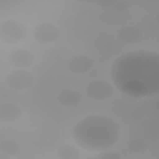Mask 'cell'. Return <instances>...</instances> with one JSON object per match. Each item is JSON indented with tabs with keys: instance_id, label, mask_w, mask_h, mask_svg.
I'll list each match as a JSON object with an SVG mask.
<instances>
[{
	"instance_id": "cell-15",
	"label": "cell",
	"mask_w": 159,
	"mask_h": 159,
	"mask_svg": "<svg viewBox=\"0 0 159 159\" xmlns=\"http://www.w3.org/2000/svg\"><path fill=\"white\" fill-rule=\"evenodd\" d=\"M88 159H122V155L116 152V150H109V152H103L93 158H88Z\"/></svg>"
},
{
	"instance_id": "cell-6",
	"label": "cell",
	"mask_w": 159,
	"mask_h": 159,
	"mask_svg": "<svg viewBox=\"0 0 159 159\" xmlns=\"http://www.w3.org/2000/svg\"><path fill=\"white\" fill-rule=\"evenodd\" d=\"M60 35H61L60 29L55 24H51V22H41V24H37L32 29L34 39L37 42L45 43V45L56 42Z\"/></svg>"
},
{
	"instance_id": "cell-1",
	"label": "cell",
	"mask_w": 159,
	"mask_h": 159,
	"mask_svg": "<svg viewBox=\"0 0 159 159\" xmlns=\"http://www.w3.org/2000/svg\"><path fill=\"white\" fill-rule=\"evenodd\" d=\"M111 83L132 98L159 96V52L133 50L117 56L109 67Z\"/></svg>"
},
{
	"instance_id": "cell-18",
	"label": "cell",
	"mask_w": 159,
	"mask_h": 159,
	"mask_svg": "<svg viewBox=\"0 0 159 159\" xmlns=\"http://www.w3.org/2000/svg\"><path fill=\"white\" fill-rule=\"evenodd\" d=\"M155 20H157V22L159 24V11H157V14H155Z\"/></svg>"
},
{
	"instance_id": "cell-11",
	"label": "cell",
	"mask_w": 159,
	"mask_h": 159,
	"mask_svg": "<svg viewBox=\"0 0 159 159\" xmlns=\"http://www.w3.org/2000/svg\"><path fill=\"white\" fill-rule=\"evenodd\" d=\"M21 116V108L11 102L2 103L0 106V118L5 122H14Z\"/></svg>"
},
{
	"instance_id": "cell-2",
	"label": "cell",
	"mask_w": 159,
	"mask_h": 159,
	"mask_svg": "<svg viewBox=\"0 0 159 159\" xmlns=\"http://www.w3.org/2000/svg\"><path fill=\"white\" fill-rule=\"evenodd\" d=\"M76 144L84 150L112 149L120 138V127L106 114H88L76 122L71 128Z\"/></svg>"
},
{
	"instance_id": "cell-4",
	"label": "cell",
	"mask_w": 159,
	"mask_h": 159,
	"mask_svg": "<svg viewBox=\"0 0 159 159\" xmlns=\"http://www.w3.org/2000/svg\"><path fill=\"white\" fill-rule=\"evenodd\" d=\"M5 82L11 89L24 91L34 84L35 76L29 70H12L6 75Z\"/></svg>"
},
{
	"instance_id": "cell-17",
	"label": "cell",
	"mask_w": 159,
	"mask_h": 159,
	"mask_svg": "<svg viewBox=\"0 0 159 159\" xmlns=\"http://www.w3.org/2000/svg\"><path fill=\"white\" fill-rule=\"evenodd\" d=\"M11 157H7V155H5V154H0V159H10Z\"/></svg>"
},
{
	"instance_id": "cell-7",
	"label": "cell",
	"mask_w": 159,
	"mask_h": 159,
	"mask_svg": "<svg viewBox=\"0 0 159 159\" xmlns=\"http://www.w3.org/2000/svg\"><path fill=\"white\" fill-rule=\"evenodd\" d=\"M7 62L15 70H26L35 62V56L26 48H15L7 55Z\"/></svg>"
},
{
	"instance_id": "cell-14",
	"label": "cell",
	"mask_w": 159,
	"mask_h": 159,
	"mask_svg": "<svg viewBox=\"0 0 159 159\" xmlns=\"http://www.w3.org/2000/svg\"><path fill=\"white\" fill-rule=\"evenodd\" d=\"M149 148V144L144 139H132L128 143V150L134 155H140L145 153Z\"/></svg>"
},
{
	"instance_id": "cell-10",
	"label": "cell",
	"mask_w": 159,
	"mask_h": 159,
	"mask_svg": "<svg viewBox=\"0 0 159 159\" xmlns=\"http://www.w3.org/2000/svg\"><path fill=\"white\" fill-rule=\"evenodd\" d=\"M57 101L63 107H67V108L76 107L81 102V94L76 89H70V88L62 89L57 94Z\"/></svg>"
},
{
	"instance_id": "cell-13",
	"label": "cell",
	"mask_w": 159,
	"mask_h": 159,
	"mask_svg": "<svg viewBox=\"0 0 159 159\" xmlns=\"http://www.w3.org/2000/svg\"><path fill=\"white\" fill-rule=\"evenodd\" d=\"M19 144L12 139H2L0 142V153L7 157H14L19 153Z\"/></svg>"
},
{
	"instance_id": "cell-3",
	"label": "cell",
	"mask_w": 159,
	"mask_h": 159,
	"mask_svg": "<svg viewBox=\"0 0 159 159\" xmlns=\"http://www.w3.org/2000/svg\"><path fill=\"white\" fill-rule=\"evenodd\" d=\"M29 35L27 26L16 19H6L0 22V41L6 45H16Z\"/></svg>"
},
{
	"instance_id": "cell-9",
	"label": "cell",
	"mask_w": 159,
	"mask_h": 159,
	"mask_svg": "<svg viewBox=\"0 0 159 159\" xmlns=\"http://www.w3.org/2000/svg\"><path fill=\"white\" fill-rule=\"evenodd\" d=\"M117 37L119 40V42L124 43V45H135L138 42L142 41L143 39V31L134 25H125L122 26L118 32H117Z\"/></svg>"
},
{
	"instance_id": "cell-8",
	"label": "cell",
	"mask_w": 159,
	"mask_h": 159,
	"mask_svg": "<svg viewBox=\"0 0 159 159\" xmlns=\"http://www.w3.org/2000/svg\"><path fill=\"white\" fill-rule=\"evenodd\" d=\"M66 67L70 72L76 75H83L92 70L93 67V60L88 55L84 53H76L68 57L66 62Z\"/></svg>"
},
{
	"instance_id": "cell-5",
	"label": "cell",
	"mask_w": 159,
	"mask_h": 159,
	"mask_svg": "<svg viewBox=\"0 0 159 159\" xmlns=\"http://www.w3.org/2000/svg\"><path fill=\"white\" fill-rule=\"evenodd\" d=\"M114 86L106 80H93L86 86L87 96L93 101H106L112 97Z\"/></svg>"
},
{
	"instance_id": "cell-12",
	"label": "cell",
	"mask_w": 159,
	"mask_h": 159,
	"mask_svg": "<svg viewBox=\"0 0 159 159\" xmlns=\"http://www.w3.org/2000/svg\"><path fill=\"white\" fill-rule=\"evenodd\" d=\"M58 159H78L80 150L73 144H62L57 149Z\"/></svg>"
},
{
	"instance_id": "cell-16",
	"label": "cell",
	"mask_w": 159,
	"mask_h": 159,
	"mask_svg": "<svg viewBox=\"0 0 159 159\" xmlns=\"http://www.w3.org/2000/svg\"><path fill=\"white\" fill-rule=\"evenodd\" d=\"M129 7V4L127 1H123V0H119V1H114L113 4V9L117 11V12H124L127 11Z\"/></svg>"
}]
</instances>
